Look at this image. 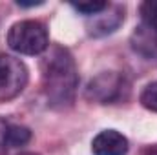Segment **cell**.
<instances>
[{"mask_svg":"<svg viewBox=\"0 0 157 155\" xmlns=\"http://www.w3.org/2000/svg\"><path fill=\"white\" fill-rule=\"evenodd\" d=\"M42 86L48 104L55 110L70 108L75 100L78 73L73 55L62 46H49L40 62Z\"/></svg>","mask_w":157,"mask_h":155,"instance_id":"obj_1","label":"cell"},{"mask_svg":"<svg viewBox=\"0 0 157 155\" xmlns=\"http://www.w3.org/2000/svg\"><path fill=\"white\" fill-rule=\"evenodd\" d=\"M7 46L18 55H44L49 47V35L39 20H20L9 28Z\"/></svg>","mask_w":157,"mask_h":155,"instance_id":"obj_2","label":"cell"},{"mask_svg":"<svg viewBox=\"0 0 157 155\" xmlns=\"http://www.w3.org/2000/svg\"><path fill=\"white\" fill-rule=\"evenodd\" d=\"M128 82L117 71H102L90 80L86 88V99L97 104H113L128 97Z\"/></svg>","mask_w":157,"mask_h":155,"instance_id":"obj_3","label":"cell"},{"mask_svg":"<svg viewBox=\"0 0 157 155\" xmlns=\"http://www.w3.org/2000/svg\"><path fill=\"white\" fill-rule=\"evenodd\" d=\"M28 80L29 70L20 59L13 55H0V102L17 99L26 89Z\"/></svg>","mask_w":157,"mask_h":155,"instance_id":"obj_4","label":"cell"},{"mask_svg":"<svg viewBox=\"0 0 157 155\" xmlns=\"http://www.w3.org/2000/svg\"><path fill=\"white\" fill-rule=\"evenodd\" d=\"M130 46L141 59L157 62V26L141 22L130 37Z\"/></svg>","mask_w":157,"mask_h":155,"instance_id":"obj_5","label":"cell"},{"mask_svg":"<svg viewBox=\"0 0 157 155\" xmlns=\"http://www.w3.org/2000/svg\"><path fill=\"white\" fill-rule=\"evenodd\" d=\"M128 148V139L117 130H102L91 141L93 155H126Z\"/></svg>","mask_w":157,"mask_h":155,"instance_id":"obj_6","label":"cell"},{"mask_svg":"<svg viewBox=\"0 0 157 155\" xmlns=\"http://www.w3.org/2000/svg\"><path fill=\"white\" fill-rule=\"evenodd\" d=\"M104 11H101L99 15H93V22L88 26V33L91 37H104V35L113 33L124 20V15H122L124 9L121 7H115L112 15H104Z\"/></svg>","mask_w":157,"mask_h":155,"instance_id":"obj_7","label":"cell"},{"mask_svg":"<svg viewBox=\"0 0 157 155\" xmlns=\"http://www.w3.org/2000/svg\"><path fill=\"white\" fill-rule=\"evenodd\" d=\"M31 139V131L26 126H18V124H6L4 130V137H2V144L6 148H20L24 144H28Z\"/></svg>","mask_w":157,"mask_h":155,"instance_id":"obj_8","label":"cell"},{"mask_svg":"<svg viewBox=\"0 0 157 155\" xmlns=\"http://www.w3.org/2000/svg\"><path fill=\"white\" fill-rule=\"evenodd\" d=\"M139 102L148 112L157 113V80H154V82H150V84L144 86V89L139 95Z\"/></svg>","mask_w":157,"mask_h":155,"instance_id":"obj_9","label":"cell"},{"mask_svg":"<svg viewBox=\"0 0 157 155\" xmlns=\"http://www.w3.org/2000/svg\"><path fill=\"white\" fill-rule=\"evenodd\" d=\"M73 9H77L78 13L86 15V17H93V15H99L101 11H104L108 7V2H73L71 4Z\"/></svg>","mask_w":157,"mask_h":155,"instance_id":"obj_10","label":"cell"},{"mask_svg":"<svg viewBox=\"0 0 157 155\" xmlns=\"http://www.w3.org/2000/svg\"><path fill=\"white\" fill-rule=\"evenodd\" d=\"M139 13H141L143 24L157 26V0H146V2H143L141 7H139Z\"/></svg>","mask_w":157,"mask_h":155,"instance_id":"obj_11","label":"cell"},{"mask_svg":"<svg viewBox=\"0 0 157 155\" xmlns=\"http://www.w3.org/2000/svg\"><path fill=\"white\" fill-rule=\"evenodd\" d=\"M44 2H22V0H18L17 2V6H20V7H37V6H42Z\"/></svg>","mask_w":157,"mask_h":155,"instance_id":"obj_12","label":"cell"},{"mask_svg":"<svg viewBox=\"0 0 157 155\" xmlns=\"http://www.w3.org/2000/svg\"><path fill=\"white\" fill-rule=\"evenodd\" d=\"M4 130H6V124L0 120V142H2V137H4Z\"/></svg>","mask_w":157,"mask_h":155,"instance_id":"obj_13","label":"cell"},{"mask_svg":"<svg viewBox=\"0 0 157 155\" xmlns=\"http://www.w3.org/2000/svg\"><path fill=\"white\" fill-rule=\"evenodd\" d=\"M144 155H157V148H152V150H148Z\"/></svg>","mask_w":157,"mask_h":155,"instance_id":"obj_14","label":"cell"},{"mask_svg":"<svg viewBox=\"0 0 157 155\" xmlns=\"http://www.w3.org/2000/svg\"><path fill=\"white\" fill-rule=\"evenodd\" d=\"M18 155H40V153H35V152H22V153Z\"/></svg>","mask_w":157,"mask_h":155,"instance_id":"obj_15","label":"cell"},{"mask_svg":"<svg viewBox=\"0 0 157 155\" xmlns=\"http://www.w3.org/2000/svg\"><path fill=\"white\" fill-rule=\"evenodd\" d=\"M0 155H4V153H2V150H0Z\"/></svg>","mask_w":157,"mask_h":155,"instance_id":"obj_16","label":"cell"}]
</instances>
